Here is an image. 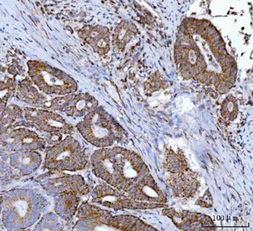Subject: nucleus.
<instances>
[{
    "mask_svg": "<svg viewBox=\"0 0 253 231\" xmlns=\"http://www.w3.org/2000/svg\"><path fill=\"white\" fill-rule=\"evenodd\" d=\"M221 116L225 119L233 121L238 113L237 100L233 96H229L226 98L222 104L221 110Z\"/></svg>",
    "mask_w": 253,
    "mask_h": 231,
    "instance_id": "nucleus-19",
    "label": "nucleus"
},
{
    "mask_svg": "<svg viewBox=\"0 0 253 231\" xmlns=\"http://www.w3.org/2000/svg\"><path fill=\"white\" fill-rule=\"evenodd\" d=\"M16 82L10 78L7 81H1V113L4 110L7 101L16 93Z\"/></svg>",
    "mask_w": 253,
    "mask_h": 231,
    "instance_id": "nucleus-18",
    "label": "nucleus"
},
{
    "mask_svg": "<svg viewBox=\"0 0 253 231\" xmlns=\"http://www.w3.org/2000/svg\"><path fill=\"white\" fill-rule=\"evenodd\" d=\"M42 162L37 151H17L10 155V164L23 176H28L39 169Z\"/></svg>",
    "mask_w": 253,
    "mask_h": 231,
    "instance_id": "nucleus-12",
    "label": "nucleus"
},
{
    "mask_svg": "<svg viewBox=\"0 0 253 231\" xmlns=\"http://www.w3.org/2000/svg\"><path fill=\"white\" fill-rule=\"evenodd\" d=\"M24 116V110L15 105L10 104L1 113V135L19 126L20 121Z\"/></svg>",
    "mask_w": 253,
    "mask_h": 231,
    "instance_id": "nucleus-17",
    "label": "nucleus"
},
{
    "mask_svg": "<svg viewBox=\"0 0 253 231\" xmlns=\"http://www.w3.org/2000/svg\"><path fill=\"white\" fill-rule=\"evenodd\" d=\"M137 33L138 29L132 22L127 20H122L114 30L112 45L118 51H123Z\"/></svg>",
    "mask_w": 253,
    "mask_h": 231,
    "instance_id": "nucleus-15",
    "label": "nucleus"
},
{
    "mask_svg": "<svg viewBox=\"0 0 253 231\" xmlns=\"http://www.w3.org/2000/svg\"><path fill=\"white\" fill-rule=\"evenodd\" d=\"M87 164L84 148L74 137L68 136L46 151L43 167L49 171L76 172L84 169Z\"/></svg>",
    "mask_w": 253,
    "mask_h": 231,
    "instance_id": "nucleus-6",
    "label": "nucleus"
},
{
    "mask_svg": "<svg viewBox=\"0 0 253 231\" xmlns=\"http://www.w3.org/2000/svg\"><path fill=\"white\" fill-rule=\"evenodd\" d=\"M27 65L29 77L44 94L62 96L77 91V82L62 70L42 61H29Z\"/></svg>",
    "mask_w": 253,
    "mask_h": 231,
    "instance_id": "nucleus-5",
    "label": "nucleus"
},
{
    "mask_svg": "<svg viewBox=\"0 0 253 231\" xmlns=\"http://www.w3.org/2000/svg\"><path fill=\"white\" fill-rule=\"evenodd\" d=\"M42 188L49 194L73 193L84 196L90 192V189L80 175H70L61 171H49L37 178Z\"/></svg>",
    "mask_w": 253,
    "mask_h": 231,
    "instance_id": "nucleus-7",
    "label": "nucleus"
},
{
    "mask_svg": "<svg viewBox=\"0 0 253 231\" xmlns=\"http://www.w3.org/2000/svg\"><path fill=\"white\" fill-rule=\"evenodd\" d=\"M16 97L19 101L25 104L43 109L49 101L46 99V97L43 93H40L38 89L35 87V84L30 77L25 78L18 84Z\"/></svg>",
    "mask_w": 253,
    "mask_h": 231,
    "instance_id": "nucleus-13",
    "label": "nucleus"
},
{
    "mask_svg": "<svg viewBox=\"0 0 253 231\" xmlns=\"http://www.w3.org/2000/svg\"><path fill=\"white\" fill-rule=\"evenodd\" d=\"M174 59L185 79L214 85L221 94L228 93L222 78L215 70L235 82L237 62L228 53L219 31L209 20L186 18L178 28Z\"/></svg>",
    "mask_w": 253,
    "mask_h": 231,
    "instance_id": "nucleus-1",
    "label": "nucleus"
},
{
    "mask_svg": "<svg viewBox=\"0 0 253 231\" xmlns=\"http://www.w3.org/2000/svg\"><path fill=\"white\" fill-rule=\"evenodd\" d=\"M78 34L100 55H105L110 51V31L106 26L86 25L78 31Z\"/></svg>",
    "mask_w": 253,
    "mask_h": 231,
    "instance_id": "nucleus-11",
    "label": "nucleus"
},
{
    "mask_svg": "<svg viewBox=\"0 0 253 231\" xmlns=\"http://www.w3.org/2000/svg\"><path fill=\"white\" fill-rule=\"evenodd\" d=\"M92 202L98 203L104 207L115 210L129 209V210H146V209L161 208L167 206L159 203L140 202L135 200L125 194V192L115 190L109 185H98L92 192Z\"/></svg>",
    "mask_w": 253,
    "mask_h": 231,
    "instance_id": "nucleus-8",
    "label": "nucleus"
},
{
    "mask_svg": "<svg viewBox=\"0 0 253 231\" xmlns=\"http://www.w3.org/2000/svg\"><path fill=\"white\" fill-rule=\"evenodd\" d=\"M24 118L40 130L53 135H71L74 130L62 116L48 109L25 108Z\"/></svg>",
    "mask_w": 253,
    "mask_h": 231,
    "instance_id": "nucleus-9",
    "label": "nucleus"
},
{
    "mask_svg": "<svg viewBox=\"0 0 253 231\" xmlns=\"http://www.w3.org/2000/svg\"><path fill=\"white\" fill-rule=\"evenodd\" d=\"M93 172L109 185L127 193L145 176L151 174L142 157L126 148H101L91 159Z\"/></svg>",
    "mask_w": 253,
    "mask_h": 231,
    "instance_id": "nucleus-2",
    "label": "nucleus"
},
{
    "mask_svg": "<svg viewBox=\"0 0 253 231\" xmlns=\"http://www.w3.org/2000/svg\"><path fill=\"white\" fill-rule=\"evenodd\" d=\"M1 194V222L8 231L24 230L39 218L46 200L38 192L20 189Z\"/></svg>",
    "mask_w": 253,
    "mask_h": 231,
    "instance_id": "nucleus-3",
    "label": "nucleus"
},
{
    "mask_svg": "<svg viewBox=\"0 0 253 231\" xmlns=\"http://www.w3.org/2000/svg\"><path fill=\"white\" fill-rule=\"evenodd\" d=\"M80 197L73 193H62L58 195L54 210L58 216L65 221H70L74 217L78 210Z\"/></svg>",
    "mask_w": 253,
    "mask_h": 231,
    "instance_id": "nucleus-16",
    "label": "nucleus"
},
{
    "mask_svg": "<svg viewBox=\"0 0 253 231\" xmlns=\"http://www.w3.org/2000/svg\"><path fill=\"white\" fill-rule=\"evenodd\" d=\"M98 107V101L88 93L75 94L70 101L65 113L68 116H85L92 111Z\"/></svg>",
    "mask_w": 253,
    "mask_h": 231,
    "instance_id": "nucleus-14",
    "label": "nucleus"
},
{
    "mask_svg": "<svg viewBox=\"0 0 253 231\" xmlns=\"http://www.w3.org/2000/svg\"><path fill=\"white\" fill-rule=\"evenodd\" d=\"M46 143L38 134L26 127L17 128L1 135V148L12 152L43 151Z\"/></svg>",
    "mask_w": 253,
    "mask_h": 231,
    "instance_id": "nucleus-10",
    "label": "nucleus"
},
{
    "mask_svg": "<svg viewBox=\"0 0 253 231\" xmlns=\"http://www.w3.org/2000/svg\"><path fill=\"white\" fill-rule=\"evenodd\" d=\"M76 128L87 142L100 148L112 146L126 135L122 126L101 106L84 116Z\"/></svg>",
    "mask_w": 253,
    "mask_h": 231,
    "instance_id": "nucleus-4",
    "label": "nucleus"
}]
</instances>
